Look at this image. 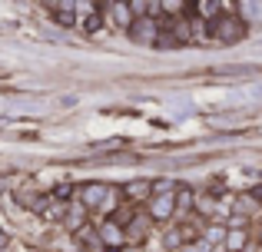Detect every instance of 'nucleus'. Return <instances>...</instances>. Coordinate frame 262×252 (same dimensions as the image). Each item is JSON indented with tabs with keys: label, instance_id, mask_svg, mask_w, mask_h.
I'll return each instance as SVG.
<instances>
[{
	"label": "nucleus",
	"instance_id": "15",
	"mask_svg": "<svg viewBox=\"0 0 262 252\" xmlns=\"http://www.w3.org/2000/svg\"><path fill=\"white\" fill-rule=\"evenodd\" d=\"M219 13H223V4H212V0H199V4H192V20H196V17L216 20Z\"/></svg>",
	"mask_w": 262,
	"mask_h": 252
},
{
	"label": "nucleus",
	"instance_id": "12",
	"mask_svg": "<svg viewBox=\"0 0 262 252\" xmlns=\"http://www.w3.org/2000/svg\"><path fill=\"white\" fill-rule=\"evenodd\" d=\"M47 10L53 13V20H57L60 27H77L80 17H77V4H70V0H63V4H50Z\"/></svg>",
	"mask_w": 262,
	"mask_h": 252
},
{
	"label": "nucleus",
	"instance_id": "11",
	"mask_svg": "<svg viewBox=\"0 0 262 252\" xmlns=\"http://www.w3.org/2000/svg\"><path fill=\"white\" fill-rule=\"evenodd\" d=\"M249 242H252V233H249V229H243V226H226L223 246L229 249V252H246V249H249Z\"/></svg>",
	"mask_w": 262,
	"mask_h": 252
},
{
	"label": "nucleus",
	"instance_id": "18",
	"mask_svg": "<svg viewBox=\"0 0 262 252\" xmlns=\"http://www.w3.org/2000/svg\"><path fill=\"white\" fill-rule=\"evenodd\" d=\"M53 196H60V199H70L73 189H70V186H57V189H53Z\"/></svg>",
	"mask_w": 262,
	"mask_h": 252
},
{
	"label": "nucleus",
	"instance_id": "5",
	"mask_svg": "<svg viewBox=\"0 0 262 252\" xmlns=\"http://www.w3.org/2000/svg\"><path fill=\"white\" fill-rule=\"evenodd\" d=\"M123 229H126V242H129V246H143V242L149 239L153 219H149L146 213H133L126 222H123Z\"/></svg>",
	"mask_w": 262,
	"mask_h": 252
},
{
	"label": "nucleus",
	"instance_id": "19",
	"mask_svg": "<svg viewBox=\"0 0 262 252\" xmlns=\"http://www.w3.org/2000/svg\"><path fill=\"white\" fill-rule=\"evenodd\" d=\"M7 246H10V236H7V233H4V229H0V252H4Z\"/></svg>",
	"mask_w": 262,
	"mask_h": 252
},
{
	"label": "nucleus",
	"instance_id": "9",
	"mask_svg": "<svg viewBox=\"0 0 262 252\" xmlns=\"http://www.w3.org/2000/svg\"><path fill=\"white\" fill-rule=\"evenodd\" d=\"M86 226H90V213L80 206V202L70 199V206H67V216H63V229H70L73 236H80Z\"/></svg>",
	"mask_w": 262,
	"mask_h": 252
},
{
	"label": "nucleus",
	"instance_id": "2",
	"mask_svg": "<svg viewBox=\"0 0 262 252\" xmlns=\"http://www.w3.org/2000/svg\"><path fill=\"white\" fill-rule=\"evenodd\" d=\"M96 239H100V246L106 252H123L129 246L126 242V229H123V222H116V219H103L100 229H96Z\"/></svg>",
	"mask_w": 262,
	"mask_h": 252
},
{
	"label": "nucleus",
	"instance_id": "20",
	"mask_svg": "<svg viewBox=\"0 0 262 252\" xmlns=\"http://www.w3.org/2000/svg\"><path fill=\"white\" fill-rule=\"evenodd\" d=\"M256 239H259V246H262V226H259V233H256Z\"/></svg>",
	"mask_w": 262,
	"mask_h": 252
},
{
	"label": "nucleus",
	"instance_id": "14",
	"mask_svg": "<svg viewBox=\"0 0 262 252\" xmlns=\"http://www.w3.org/2000/svg\"><path fill=\"white\" fill-rule=\"evenodd\" d=\"M199 239L206 242V246H223V239H226V226H219V222H209V226L199 233Z\"/></svg>",
	"mask_w": 262,
	"mask_h": 252
},
{
	"label": "nucleus",
	"instance_id": "17",
	"mask_svg": "<svg viewBox=\"0 0 262 252\" xmlns=\"http://www.w3.org/2000/svg\"><path fill=\"white\" fill-rule=\"evenodd\" d=\"M183 242H179V233H166V249H179Z\"/></svg>",
	"mask_w": 262,
	"mask_h": 252
},
{
	"label": "nucleus",
	"instance_id": "10",
	"mask_svg": "<svg viewBox=\"0 0 262 252\" xmlns=\"http://www.w3.org/2000/svg\"><path fill=\"white\" fill-rule=\"evenodd\" d=\"M232 13H236V17L246 24V30H249V27H262V4H256V0L232 4Z\"/></svg>",
	"mask_w": 262,
	"mask_h": 252
},
{
	"label": "nucleus",
	"instance_id": "8",
	"mask_svg": "<svg viewBox=\"0 0 262 252\" xmlns=\"http://www.w3.org/2000/svg\"><path fill=\"white\" fill-rule=\"evenodd\" d=\"M156 33H160L156 20L153 17H140V20H133V27L126 30V37L133 40V43H156Z\"/></svg>",
	"mask_w": 262,
	"mask_h": 252
},
{
	"label": "nucleus",
	"instance_id": "3",
	"mask_svg": "<svg viewBox=\"0 0 262 252\" xmlns=\"http://www.w3.org/2000/svg\"><path fill=\"white\" fill-rule=\"evenodd\" d=\"M143 213L153 222H169L176 216V193H153L149 202L143 206Z\"/></svg>",
	"mask_w": 262,
	"mask_h": 252
},
{
	"label": "nucleus",
	"instance_id": "16",
	"mask_svg": "<svg viewBox=\"0 0 262 252\" xmlns=\"http://www.w3.org/2000/svg\"><path fill=\"white\" fill-rule=\"evenodd\" d=\"M176 209H192V189L176 186Z\"/></svg>",
	"mask_w": 262,
	"mask_h": 252
},
{
	"label": "nucleus",
	"instance_id": "6",
	"mask_svg": "<svg viewBox=\"0 0 262 252\" xmlns=\"http://www.w3.org/2000/svg\"><path fill=\"white\" fill-rule=\"evenodd\" d=\"M103 17H106L116 30H129L133 20H136L133 10H129V4H123V0H110V4H103Z\"/></svg>",
	"mask_w": 262,
	"mask_h": 252
},
{
	"label": "nucleus",
	"instance_id": "4",
	"mask_svg": "<svg viewBox=\"0 0 262 252\" xmlns=\"http://www.w3.org/2000/svg\"><path fill=\"white\" fill-rule=\"evenodd\" d=\"M106 199H110V186L106 182H83V186L77 189V202L86 209V213L106 206Z\"/></svg>",
	"mask_w": 262,
	"mask_h": 252
},
{
	"label": "nucleus",
	"instance_id": "7",
	"mask_svg": "<svg viewBox=\"0 0 262 252\" xmlns=\"http://www.w3.org/2000/svg\"><path fill=\"white\" fill-rule=\"evenodd\" d=\"M149 196H153V179H133L123 186V199L129 206H146Z\"/></svg>",
	"mask_w": 262,
	"mask_h": 252
},
{
	"label": "nucleus",
	"instance_id": "13",
	"mask_svg": "<svg viewBox=\"0 0 262 252\" xmlns=\"http://www.w3.org/2000/svg\"><path fill=\"white\" fill-rule=\"evenodd\" d=\"M166 30L176 37V43H179V47L192 43V20H169V27H166Z\"/></svg>",
	"mask_w": 262,
	"mask_h": 252
},
{
	"label": "nucleus",
	"instance_id": "1",
	"mask_svg": "<svg viewBox=\"0 0 262 252\" xmlns=\"http://www.w3.org/2000/svg\"><path fill=\"white\" fill-rule=\"evenodd\" d=\"M206 33H209L216 43H239L249 30H246V24L232 13V4H223V13L206 24Z\"/></svg>",
	"mask_w": 262,
	"mask_h": 252
}]
</instances>
